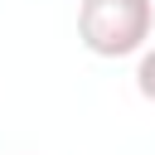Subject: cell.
Listing matches in <instances>:
<instances>
[{
    "instance_id": "1",
    "label": "cell",
    "mask_w": 155,
    "mask_h": 155,
    "mask_svg": "<svg viewBox=\"0 0 155 155\" xmlns=\"http://www.w3.org/2000/svg\"><path fill=\"white\" fill-rule=\"evenodd\" d=\"M155 0H82L78 5V39L97 58H131L150 48Z\"/></svg>"
},
{
    "instance_id": "2",
    "label": "cell",
    "mask_w": 155,
    "mask_h": 155,
    "mask_svg": "<svg viewBox=\"0 0 155 155\" xmlns=\"http://www.w3.org/2000/svg\"><path fill=\"white\" fill-rule=\"evenodd\" d=\"M136 92L145 97V102H155V44L140 53V63H136Z\"/></svg>"
}]
</instances>
